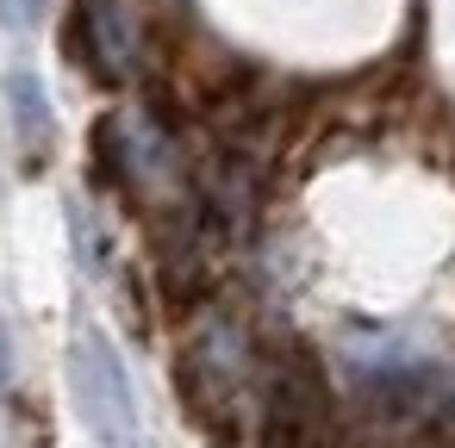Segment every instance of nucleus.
<instances>
[{"label":"nucleus","mask_w":455,"mask_h":448,"mask_svg":"<svg viewBox=\"0 0 455 448\" xmlns=\"http://www.w3.org/2000/svg\"><path fill=\"white\" fill-rule=\"evenodd\" d=\"M76 398H82V417L100 442H125L132 436V380L113 355L107 336H76Z\"/></svg>","instance_id":"nucleus-1"},{"label":"nucleus","mask_w":455,"mask_h":448,"mask_svg":"<svg viewBox=\"0 0 455 448\" xmlns=\"http://www.w3.org/2000/svg\"><path fill=\"white\" fill-rule=\"evenodd\" d=\"M82 32H88V69H100L107 82H125L132 44L119 32V7H113V0H82Z\"/></svg>","instance_id":"nucleus-2"},{"label":"nucleus","mask_w":455,"mask_h":448,"mask_svg":"<svg viewBox=\"0 0 455 448\" xmlns=\"http://www.w3.org/2000/svg\"><path fill=\"white\" fill-rule=\"evenodd\" d=\"M7 94H13V125H20V150H26V162H44V150H51V106H44V82L20 69V75L7 82Z\"/></svg>","instance_id":"nucleus-3"},{"label":"nucleus","mask_w":455,"mask_h":448,"mask_svg":"<svg viewBox=\"0 0 455 448\" xmlns=\"http://www.w3.org/2000/svg\"><path fill=\"white\" fill-rule=\"evenodd\" d=\"M0 392H7V324H0Z\"/></svg>","instance_id":"nucleus-4"},{"label":"nucleus","mask_w":455,"mask_h":448,"mask_svg":"<svg viewBox=\"0 0 455 448\" xmlns=\"http://www.w3.org/2000/svg\"><path fill=\"white\" fill-rule=\"evenodd\" d=\"M32 7H38V0H26V7H20V13H32Z\"/></svg>","instance_id":"nucleus-5"}]
</instances>
